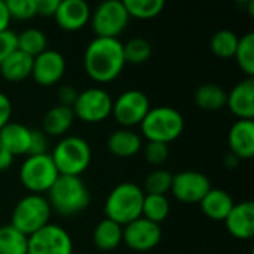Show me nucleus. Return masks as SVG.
<instances>
[{
	"label": "nucleus",
	"mask_w": 254,
	"mask_h": 254,
	"mask_svg": "<svg viewBox=\"0 0 254 254\" xmlns=\"http://www.w3.org/2000/svg\"><path fill=\"white\" fill-rule=\"evenodd\" d=\"M60 177L49 153L27 156L19 168V180L30 193L42 195L48 192Z\"/></svg>",
	"instance_id": "0eeeda50"
},
{
	"label": "nucleus",
	"mask_w": 254,
	"mask_h": 254,
	"mask_svg": "<svg viewBox=\"0 0 254 254\" xmlns=\"http://www.w3.org/2000/svg\"><path fill=\"white\" fill-rule=\"evenodd\" d=\"M211 189L208 177L199 171H182L173 176L171 190L174 198L183 204H199Z\"/></svg>",
	"instance_id": "f8f14e48"
},
{
	"label": "nucleus",
	"mask_w": 254,
	"mask_h": 254,
	"mask_svg": "<svg viewBox=\"0 0 254 254\" xmlns=\"http://www.w3.org/2000/svg\"><path fill=\"white\" fill-rule=\"evenodd\" d=\"M223 222L234 238L252 240L254 235V204L252 201L234 204Z\"/></svg>",
	"instance_id": "dca6fc26"
},
{
	"label": "nucleus",
	"mask_w": 254,
	"mask_h": 254,
	"mask_svg": "<svg viewBox=\"0 0 254 254\" xmlns=\"http://www.w3.org/2000/svg\"><path fill=\"white\" fill-rule=\"evenodd\" d=\"M234 204L235 202H234L232 196L226 190H223V189H214V188H211L208 190V193L199 202L202 213L208 219L217 220V222H223L226 219V216L232 210Z\"/></svg>",
	"instance_id": "412c9836"
},
{
	"label": "nucleus",
	"mask_w": 254,
	"mask_h": 254,
	"mask_svg": "<svg viewBox=\"0 0 254 254\" xmlns=\"http://www.w3.org/2000/svg\"><path fill=\"white\" fill-rule=\"evenodd\" d=\"M162 238L161 226L140 217L122 228V241L134 252H150Z\"/></svg>",
	"instance_id": "ddd939ff"
},
{
	"label": "nucleus",
	"mask_w": 254,
	"mask_h": 254,
	"mask_svg": "<svg viewBox=\"0 0 254 254\" xmlns=\"http://www.w3.org/2000/svg\"><path fill=\"white\" fill-rule=\"evenodd\" d=\"M124 43L119 39L95 37L89 42L83 54L86 74L98 83L115 80L125 67Z\"/></svg>",
	"instance_id": "f257e3e1"
},
{
	"label": "nucleus",
	"mask_w": 254,
	"mask_h": 254,
	"mask_svg": "<svg viewBox=\"0 0 254 254\" xmlns=\"http://www.w3.org/2000/svg\"><path fill=\"white\" fill-rule=\"evenodd\" d=\"M73 121H74L73 109L58 104V106L51 107L45 113L42 119V131L46 135L61 137L71 128Z\"/></svg>",
	"instance_id": "4be33fe9"
},
{
	"label": "nucleus",
	"mask_w": 254,
	"mask_h": 254,
	"mask_svg": "<svg viewBox=\"0 0 254 254\" xmlns=\"http://www.w3.org/2000/svg\"><path fill=\"white\" fill-rule=\"evenodd\" d=\"M152 55V45L143 37H134L124 45L125 63L129 64H143Z\"/></svg>",
	"instance_id": "2f4dec72"
},
{
	"label": "nucleus",
	"mask_w": 254,
	"mask_h": 254,
	"mask_svg": "<svg viewBox=\"0 0 254 254\" xmlns=\"http://www.w3.org/2000/svg\"><path fill=\"white\" fill-rule=\"evenodd\" d=\"M92 240L98 250L113 252L122 243V226L109 219H104L95 226Z\"/></svg>",
	"instance_id": "b1692460"
},
{
	"label": "nucleus",
	"mask_w": 254,
	"mask_h": 254,
	"mask_svg": "<svg viewBox=\"0 0 254 254\" xmlns=\"http://www.w3.org/2000/svg\"><path fill=\"white\" fill-rule=\"evenodd\" d=\"M46 193L51 210L64 217L82 213L91 202L88 186L80 177L60 176Z\"/></svg>",
	"instance_id": "f03ea898"
},
{
	"label": "nucleus",
	"mask_w": 254,
	"mask_h": 254,
	"mask_svg": "<svg viewBox=\"0 0 254 254\" xmlns=\"http://www.w3.org/2000/svg\"><path fill=\"white\" fill-rule=\"evenodd\" d=\"M28 237L12 225L0 226V254H27Z\"/></svg>",
	"instance_id": "a878e982"
},
{
	"label": "nucleus",
	"mask_w": 254,
	"mask_h": 254,
	"mask_svg": "<svg viewBox=\"0 0 254 254\" xmlns=\"http://www.w3.org/2000/svg\"><path fill=\"white\" fill-rule=\"evenodd\" d=\"M51 158L60 176L80 177V174L85 173L91 164L92 152L85 138L67 135L55 144Z\"/></svg>",
	"instance_id": "20e7f679"
},
{
	"label": "nucleus",
	"mask_w": 254,
	"mask_h": 254,
	"mask_svg": "<svg viewBox=\"0 0 254 254\" xmlns=\"http://www.w3.org/2000/svg\"><path fill=\"white\" fill-rule=\"evenodd\" d=\"M113 100L103 88H88L77 94L73 104L74 118L86 124H98L112 115Z\"/></svg>",
	"instance_id": "1a4fd4ad"
},
{
	"label": "nucleus",
	"mask_w": 254,
	"mask_h": 254,
	"mask_svg": "<svg viewBox=\"0 0 254 254\" xmlns=\"http://www.w3.org/2000/svg\"><path fill=\"white\" fill-rule=\"evenodd\" d=\"M16 42H18V51L33 58L48 49V39L45 33L40 31L39 28H25L19 34H16Z\"/></svg>",
	"instance_id": "bb28decb"
},
{
	"label": "nucleus",
	"mask_w": 254,
	"mask_h": 254,
	"mask_svg": "<svg viewBox=\"0 0 254 254\" xmlns=\"http://www.w3.org/2000/svg\"><path fill=\"white\" fill-rule=\"evenodd\" d=\"M18 49V42H16V33L12 30H4L0 31V64L15 51Z\"/></svg>",
	"instance_id": "c9c22d12"
},
{
	"label": "nucleus",
	"mask_w": 254,
	"mask_h": 254,
	"mask_svg": "<svg viewBox=\"0 0 254 254\" xmlns=\"http://www.w3.org/2000/svg\"><path fill=\"white\" fill-rule=\"evenodd\" d=\"M31 68H33V57L16 49L0 64V74L4 80L16 83L30 77Z\"/></svg>",
	"instance_id": "5701e85b"
},
{
	"label": "nucleus",
	"mask_w": 254,
	"mask_h": 254,
	"mask_svg": "<svg viewBox=\"0 0 254 254\" xmlns=\"http://www.w3.org/2000/svg\"><path fill=\"white\" fill-rule=\"evenodd\" d=\"M48 153V135L40 129H31L30 147L27 156L46 155Z\"/></svg>",
	"instance_id": "e433bc0d"
},
{
	"label": "nucleus",
	"mask_w": 254,
	"mask_h": 254,
	"mask_svg": "<svg viewBox=\"0 0 254 254\" xmlns=\"http://www.w3.org/2000/svg\"><path fill=\"white\" fill-rule=\"evenodd\" d=\"M173 185V174L167 170H155L152 171L144 182V193L149 195H164L171 190Z\"/></svg>",
	"instance_id": "473e14b6"
},
{
	"label": "nucleus",
	"mask_w": 254,
	"mask_h": 254,
	"mask_svg": "<svg viewBox=\"0 0 254 254\" xmlns=\"http://www.w3.org/2000/svg\"><path fill=\"white\" fill-rule=\"evenodd\" d=\"M10 19L25 21L36 16V0H7L4 1Z\"/></svg>",
	"instance_id": "72a5a7b5"
},
{
	"label": "nucleus",
	"mask_w": 254,
	"mask_h": 254,
	"mask_svg": "<svg viewBox=\"0 0 254 254\" xmlns=\"http://www.w3.org/2000/svg\"><path fill=\"white\" fill-rule=\"evenodd\" d=\"M54 18L60 28L77 31L89 22L91 7L85 0H60Z\"/></svg>",
	"instance_id": "2eb2a0df"
},
{
	"label": "nucleus",
	"mask_w": 254,
	"mask_h": 254,
	"mask_svg": "<svg viewBox=\"0 0 254 254\" xmlns=\"http://www.w3.org/2000/svg\"><path fill=\"white\" fill-rule=\"evenodd\" d=\"M168 144L158 143V141H147L144 147V158L150 165H161L168 158Z\"/></svg>",
	"instance_id": "f704fd0d"
},
{
	"label": "nucleus",
	"mask_w": 254,
	"mask_h": 254,
	"mask_svg": "<svg viewBox=\"0 0 254 254\" xmlns=\"http://www.w3.org/2000/svg\"><path fill=\"white\" fill-rule=\"evenodd\" d=\"M10 116H12V103L6 94L0 92V129L10 122Z\"/></svg>",
	"instance_id": "ea45409f"
},
{
	"label": "nucleus",
	"mask_w": 254,
	"mask_h": 254,
	"mask_svg": "<svg viewBox=\"0 0 254 254\" xmlns=\"http://www.w3.org/2000/svg\"><path fill=\"white\" fill-rule=\"evenodd\" d=\"M77 91L73 88V86H61L60 91H58V101L61 106H65V107H73L76 98H77Z\"/></svg>",
	"instance_id": "58836bf2"
},
{
	"label": "nucleus",
	"mask_w": 254,
	"mask_h": 254,
	"mask_svg": "<svg viewBox=\"0 0 254 254\" xmlns=\"http://www.w3.org/2000/svg\"><path fill=\"white\" fill-rule=\"evenodd\" d=\"M51 214L52 210L45 196L28 193L16 202L9 225H12L24 235L30 237L51 223Z\"/></svg>",
	"instance_id": "423d86ee"
},
{
	"label": "nucleus",
	"mask_w": 254,
	"mask_h": 254,
	"mask_svg": "<svg viewBox=\"0 0 254 254\" xmlns=\"http://www.w3.org/2000/svg\"><path fill=\"white\" fill-rule=\"evenodd\" d=\"M144 190L129 182L118 185L107 196L104 204L106 219L121 225L122 228L128 223L141 217Z\"/></svg>",
	"instance_id": "7ed1b4c3"
},
{
	"label": "nucleus",
	"mask_w": 254,
	"mask_h": 254,
	"mask_svg": "<svg viewBox=\"0 0 254 254\" xmlns=\"http://www.w3.org/2000/svg\"><path fill=\"white\" fill-rule=\"evenodd\" d=\"M228 92L216 83H204L195 91V103L201 110L217 112L226 107Z\"/></svg>",
	"instance_id": "393cba45"
},
{
	"label": "nucleus",
	"mask_w": 254,
	"mask_h": 254,
	"mask_svg": "<svg viewBox=\"0 0 254 254\" xmlns=\"http://www.w3.org/2000/svg\"><path fill=\"white\" fill-rule=\"evenodd\" d=\"M58 4H60V0H36V13L40 16L54 18Z\"/></svg>",
	"instance_id": "4c0bfd02"
},
{
	"label": "nucleus",
	"mask_w": 254,
	"mask_h": 254,
	"mask_svg": "<svg viewBox=\"0 0 254 254\" xmlns=\"http://www.w3.org/2000/svg\"><path fill=\"white\" fill-rule=\"evenodd\" d=\"M150 109V101L143 91L128 89L113 101L112 115L118 124L131 129V127L143 122Z\"/></svg>",
	"instance_id": "9d476101"
},
{
	"label": "nucleus",
	"mask_w": 254,
	"mask_h": 254,
	"mask_svg": "<svg viewBox=\"0 0 254 254\" xmlns=\"http://www.w3.org/2000/svg\"><path fill=\"white\" fill-rule=\"evenodd\" d=\"M31 129L22 124L9 122L0 129V144L12 155L21 156L28 153Z\"/></svg>",
	"instance_id": "6ab92c4d"
},
{
	"label": "nucleus",
	"mask_w": 254,
	"mask_h": 254,
	"mask_svg": "<svg viewBox=\"0 0 254 254\" xmlns=\"http://www.w3.org/2000/svg\"><path fill=\"white\" fill-rule=\"evenodd\" d=\"M124 6L129 15V18L137 19H152L158 16L164 7V0H124Z\"/></svg>",
	"instance_id": "c85d7f7f"
},
{
	"label": "nucleus",
	"mask_w": 254,
	"mask_h": 254,
	"mask_svg": "<svg viewBox=\"0 0 254 254\" xmlns=\"http://www.w3.org/2000/svg\"><path fill=\"white\" fill-rule=\"evenodd\" d=\"M238 42H240V37L237 36V33L231 30H219L213 34L210 46L216 57L228 60L235 55Z\"/></svg>",
	"instance_id": "c756f323"
},
{
	"label": "nucleus",
	"mask_w": 254,
	"mask_h": 254,
	"mask_svg": "<svg viewBox=\"0 0 254 254\" xmlns=\"http://www.w3.org/2000/svg\"><path fill=\"white\" fill-rule=\"evenodd\" d=\"M228 144L231 153L240 161L252 159L254 156V122L238 119L229 129Z\"/></svg>",
	"instance_id": "a211bd4d"
},
{
	"label": "nucleus",
	"mask_w": 254,
	"mask_h": 254,
	"mask_svg": "<svg viewBox=\"0 0 254 254\" xmlns=\"http://www.w3.org/2000/svg\"><path fill=\"white\" fill-rule=\"evenodd\" d=\"M27 254H73V241L64 228L49 223L28 237Z\"/></svg>",
	"instance_id": "9b49d317"
},
{
	"label": "nucleus",
	"mask_w": 254,
	"mask_h": 254,
	"mask_svg": "<svg viewBox=\"0 0 254 254\" xmlns=\"http://www.w3.org/2000/svg\"><path fill=\"white\" fill-rule=\"evenodd\" d=\"M240 162H241V161H240L234 153H231V152H229V153L225 156V159H223V164H225V167H226L228 170H234V168H237Z\"/></svg>",
	"instance_id": "37998d69"
},
{
	"label": "nucleus",
	"mask_w": 254,
	"mask_h": 254,
	"mask_svg": "<svg viewBox=\"0 0 254 254\" xmlns=\"http://www.w3.org/2000/svg\"><path fill=\"white\" fill-rule=\"evenodd\" d=\"M140 128L143 137L147 138V141L168 144L183 134L185 118L174 107L159 106L147 112L146 118L140 124Z\"/></svg>",
	"instance_id": "39448f33"
},
{
	"label": "nucleus",
	"mask_w": 254,
	"mask_h": 254,
	"mask_svg": "<svg viewBox=\"0 0 254 254\" xmlns=\"http://www.w3.org/2000/svg\"><path fill=\"white\" fill-rule=\"evenodd\" d=\"M170 210H171V207H170V201L167 196L144 193L141 217H144L146 220L159 225L161 222H164L168 217Z\"/></svg>",
	"instance_id": "cd10ccee"
},
{
	"label": "nucleus",
	"mask_w": 254,
	"mask_h": 254,
	"mask_svg": "<svg viewBox=\"0 0 254 254\" xmlns=\"http://www.w3.org/2000/svg\"><path fill=\"white\" fill-rule=\"evenodd\" d=\"M65 73V58L55 49H46L33 58L31 77L40 86L58 83Z\"/></svg>",
	"instance_id": "4468645a"
},
{
	"label": "nucleus",
	"mask_w": 254,
	"mask_h": 254,
	"mask_svg": "<svg viewBox=\"0 0 254 254\" xmlns=\"http://www.w3.org/2000/svg\"><path fill=\"white\" fill-rule=\"evenodd\" d=\"M13 158L1 144H0V171H6L10 168V165L13 164Z\"/></svg>",
	"instance_id": "a19ab883"
},
{
	"label": "nucleus",
	"mask_w": 254,
	"mask_h": 254,
	"mask_svg": "<svg viewBox=\"0 0 254 254\" xmlns=\"http://www.w3.org/2000/svg\"><path fill=\"white\" fill-rule=\"evenodd\" d=\"M9 22H10V16L6 7V3L0 0V31H4L9 28Z\"/></svg>",
	"instance_id": "79ce46f5"
},
{
	"label": "nucleus",
	"mask_w": 254,
	"mask_h": 254,
	"mask_svg": "<svg viewBox=\"0 0 254 254\" xmlns=\"http://www.w3.org/2000/svg\"><path fill=\"white\" fill-rule=\"evenodd\" d=\"M226 107L238 118L244 121H253L254 118V79L247 77L238 82L228 94Z\"/></svg>",
	"instance_id": "f3484780"
},
{
	"label": "nucleus",
	"mask_w": 254,
	"mask_h": 254,
	"mask_svg": "<svg viewBox=\"0 0 254 254\" xmlns=\"http://www.w3.org/2000/svg\"><path fill=\"white\" fill-rule=\"evenodd\" d=\"M141 147H143L141 137L129 128L116 129L107 138V149L116 158H124V159L132 158L141 150Z\"/></svg>",
	"instance_id": "aec40b11"
},
{
	"label": "nucleus",
	"mask_w": 254,
	"mask_h": 254,
	"mask_svg": "<svg viewBox=\"0 0 254 254\" xmlns=\"http://www.w3.org/2000/svg\"><path fill=\"white\" fill-rule=\"evenodd\" d=\"M91 25L97 37L118 39L129 22V15L121 0H107L100 3L91 12Z\"/></svg>",
	"instance_id": "6e6552de"
},
{
	"label": "nucleus",
	"mask_w": 254,
	"mask_h": 254,
	"mask_svg": "<svg viewBox=\"0 0 254 254\" xmlns=\"http://www.w3.org/2000/svg\"><path fill=\"white\" fill-rule=\"evenodd\" d=\"M238 67L247 74V77L254 76V33L250 31L243 36L238 42L235 55H234Z\"/></svg>",
	"instance_id": "7c9ffc66"
}]
</instances>
